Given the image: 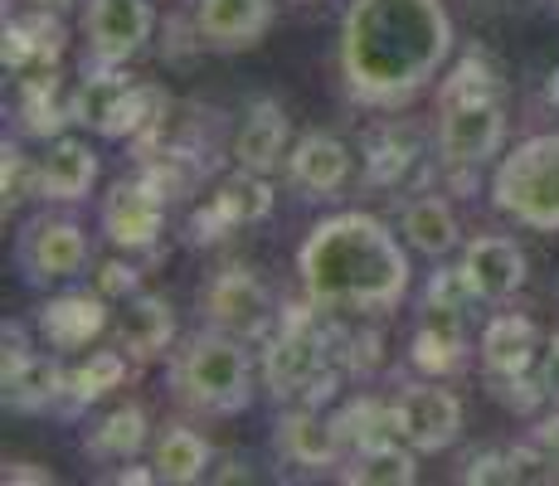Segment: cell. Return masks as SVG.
<instances>
[{"instance_id": "1", "label": "cell", "mask_w": 559, "mask_h": 486, "mask_svg": "<svg viewBox=\"0 0 559 486\" xmlns=\"http://www.w3.org/2000/svg\"><path fill=\"white\" fill-rule=\"evenodd\" d=\"M453 15L443 0H350L341 20V79L365 107H404L443 73Z\"/></svg>"}, {"instance_id": "2", "label": "cell", "mask_w": 559, "mask_h": 486, "mask_svg": "<svg viewBox=\"0 0 559 486\" xmlns=\"http://www.w3.org/2000/svg\"><path fill=\"white\" fill-rule=\"evenodd\" d=\"M307 301L321 311H390L408 292V253L374 214L321 220L297 253Z\"/></svg>"}, {"instance_id": "3", "label": "cell", "mask_w": 559, "mask_h": 486, "mask_svg": "<svg viewBox=\"0 0 559 486\" xmlns=\"http://www.w3.org/2000/svg\"><path fill=\"white\" fill-rule=\"evenodd\" d=\"M170 389L195 414H239L253 399V360L239 336L210 327L176 351Z\"/></svg>"}, {"instance_id": "4", "label": "cell", "mask_w": 559, "mask_h": 486, "mask_svg": "<svg viewBox=\"0 0 559 486\" xmlns=\"http://www.w3.org/2000/svg\"><path fill=\"white\" fill-rule=\"evenodd\" d=\"M491 204L535 234L559 229V132L525 137L491 176Z\"/></svg>"}, {"instance_id": "5", "label": "cell", "mask_w": 559, "mask_h": 486, "mask_svg": "<svg viewBox=\"0 0 559 486\" xmlns=\"http://www.w3.org/2000/svg\"><path fill=\"white\" fill-rule=\"evenodd\" d=\"M438 161L453 170H477L507 146V112L497 93H467V97H438Z\"/></svg>"}, {"instance_id": "6", "label": "cell", "mask_w": 559, "mask_h": 486, "mask_svg": "<svg viewBox=\"0 0 559 486\" xmlns=\"http://www.w3.org/2000/svg\"><path fill=\"white\" fill-rule=\"evenodd\" d=\"M200 307L210 317V327L229 331L239 341H253L273 327V292L263 287V277L253 268H224L210 277V287L200 292Z\"/></svg>"}, {"instance_id": "7", "label": "cell", "mask_w": 559, "mask_h": 486, "mask_svg": "<svg viewBox=\"0 0 559 486\" xmlns=\"http://www.w3.org/2000/svg\"><path fill=\"white\" fill-rule=\"evenodd\" d=\"M326 341L311 327V317H287L283 331L267 345V389L277 399H307L311 384L326 375Z\"/></svg>"}, {"instance_id": "8", "label": "cell", "mask_w": 559, "mask_h": 486, "mask_svg": "<svg viewBox=\"0 0 559 486\" xmlns=\"http://www.w3.org/2000/svg\"><path fill=\"white\" fill-rule=\"evenodd\" d=\"M156 97L146 88H136V83L117 79V73H98V79H88L73 97V122H88L98 127L103 137H132L142 132L146 122H156L152 112Z\"/></svg>"}, {"instance_id": "9", "label": "cell", "mask_w": 559, "mask_h": 486, "mask_svg": "<svg viewBox=\"0 0 559 486\" xmlns=\"http://www.w3.org/2000/svg\"><path fill=\"white\" fill-rule=\"evenodd\" d=\"M15 258L29 283H63L88 268V234L73 220H35L15 244Z\"/></svg>"}, {"instance_id": "10", "label": "cell", "mask_w": 559, "mask_h": 486, "mask_svg": "<svg viewBox=\"0 0 559 486\" xmlns=\"http://www.w3.org/2000/svg\"><path fill=\"white\" fill-rule=\"evenodd\" d=\"M152 0H88V15H83L88 54L103 69H117L132 54H142V45L152 39Z\"/></svg>"}, {"instance_id": "11", "label": "cell", "mask_w": 559, "mask_h": 486, "mask_svg": "<svg viewBox=\"0 0 559 486\" xmlns=\"http://www.w3.org/2000/svg\"><path fill=\"white\" fill-rule=\"evenodd\" d=\"M394 408H400V438L414 452H448L462 438V404L443 384H408Z\"/></svg>"}, {"instance_id": "12", "label": "cell", "mask_w": 559, "mask_h": 486, "mask_svg": "<svg viewBox=\"0 0 559 486\" xmlns=\"http://www.w3.org/2000/svg\"><path fill=\"white\" fill-rule=\"evenodd\" d=\"M457 277L472 292V301H507L525 287V253L507 234H477L462 248Z\"/></svg>"}, {"instance_id": "13", "label": "cell", "mask_w": 559, "mask_h": 486, "mask_svg": "<svg viewBox=\"0 0 559 486\" xmlns=\"http://www.w3.org/2000/svg\"><path fill=\"white\" fill-rule=\"evenodd\" d=\"M160 220H166V194L152 180H122L103 200V234L117 248H152L160 239Z\"/></svg>"}, {"instance_id": "14", "label": "cell", "mask_w": 559, "mask_h": 486, "mask_svg": "<svg viewBox=\"0 0 559 486\" xmlns=\"http://www.w3.org/2000/svg\"><path fill=\"white\" fill-rule=\"evenodd\" d=\"M273 25V0H200L195 29L200 45L214 54H243Z\"/></svg>"}, {"instance_id": "15", "label": "cell", "mask_w": 559, "mask_h": 486, "mask_svg": "<svg viewBox=\"0 0 559 486\" xmlns=\"http://www.w3.org/2000/svg\"><path fill=\"white\" fill-rule=\"evenodd\" d=\"M63 380H69V370H63L53 355L25 351L20 331H15V345L5 336V375H0V384H5V408H15V414H39V408H49L53 399L63 394Z\"/></svg>"}, {"instance_id": "16", "label": "cell", "mask_w": 559, "mask_h": 486, "mask_svg": "<svg viewBox=\"0 0 559 486\" xmlns=\"http://www.w3.org/2000/svg\"><path fill=\"white\" fill-rule=\"evenodd\" d=\"M35 170H39V200L73 204V200H88L93 180H98V156L79 137H53L45 156L35 161Z\"/></svg>"}, {"instance_id": "17", "label": "cell", "mask_w": 559, "mask_h": 486, "mask_svg": "<svg viewBox=\"0 0 559 486\" xmlns=\"http://www.w3.org/2000/svg\"><path fill=\"white\" fill-rule=\"evenodd\" d=\"M350 166H356V161H350V146L331 132H307L302 142L287 151V180L307 194H321V200L346 186Z\"/></svg>"}, {"instance_id": "18", "label": "cell", "mask_w": 559, "mask_h": 486, "mask_svg": "<svg viewBox=\"0 0 559 486\" xmlns=\"http://www.w3.org/2000/svg\"><path fill=\"white\" fill-rule=\"evenodd\" d=\"M481 370L487 375H525L535 360H540V327H535L531 317H521V311H501V317H491L487 327H481Z\"/></svg>"}, {"instance_id": "19", "label": "cell", "mask_w": 559, "mask_h": 486, "mask_svg": "<svg viewBox=\"0 0 559 486\" xmlns=\"http://www.w3.org/2000/svg\"><path fill=\"white\" fill-rule=\"evenodd\" d=\"M341 448H346V438H341L336 418H321L317 404H302L277 418V452L297 467H331Z\"/></svg>"}, {"instance_id": "20", "label": "cell", "mask_w": 559, "mask_h": 486, "mask_svg": "<svg viewBox=\"0 0 559 486\" xmlns=\"http://www.w3.org/2000/svg\"><path fill=\"white\" fill-rule=\"evenodd\" d=\"M117 336H122V351L132 355V360H156V355H166L170 341H176V311H170L166 297L142 292V297H132L122 307Z\"/></svg>"}, {"instance_id": "21", "label": "cell", "mask_w": 559, "mask_h": 486, "mask_svg": "<svg viewBox=\"0 0 559 486\" xmlns=\"http://www.w3.org/2000/svg\"><path fill=\"white\" fill-rule=\"evenodd\" d=\"M103 327H107L103 297L69 292V297H53L49 307H39V336H45L49 351H83Z\"/></svg>"}, {"instance_id": "22", "label": "cell", "mask_w": 559, "mask_h": 486, "mask_svg": "<svg viewBox=\"0 0 559 486\" xmlns=\"http://www.w3.org/2000/svg\"><path fill=\"white\" fill-rule=\"evenodd\" d=\"M273 210V190L263 186V176L253 170H239L229 186H219V194L210 200V210L195 220V239H219V229H234V224H253Z\"/></svg>"}, {"instance_id": "23", "label": "cell", "mask_w": 559, "mask_h": 486, "mask_svg": "<svg viewBox=\"0 0 559 486\" xmlns=\"http://www.w3.org/2000/svg\"><path fill=\"white\" fill-rule=\"evenodd\" d=\"M287 156V117L277 103H253L249 117L239 122V137H234V161L239 170H253V176H267L273 166H283Z\"/></svg>"}, {"instance_id": "24", "label": "cell", "mask_w": 559, "mask_h": 486, "mask_svg": "<svg viewBox=\"0 0 559 486\" xmlns=\"http://www.w3.org/2000/svg\"><path fill=\"white\" fill-rule=\"evenodd\" d=\"M404 244L428 258H443L457 248V214L443 194H418L404 204Z\"/></svg>"}, {"instance_id": "25", "label": "cell", "mask_w": 559, "mask_h": 486, "mask_svg": "<svg viewBox=\"0 0 559 486\" xmlns=\"http://www.w3.org/2000/svg\"><path fill=\"white\" fill-rule=\"evenodd\" d=\"M210 462H214V452H210V442H204L195 428H166V434L156 438L152 467H156L160 482H176V486L200 482L204 472H210Z\"/></svg>"}, {"instance_id": "26", "label": "cell", "mask_w": 559, "mask_h": 486, "mask_svg": "<svg viewBox=\"0 0 559 486\" xmlns=\"http://www.w3.org/2000/svg\"><path fill=\"white\" fill-rule=\"evenodd\" d=\"M83 448H88L93 458H103V462H127V458H136V452L146 448V414H142L136 404L112 408V414H107L103 424L88 434V442H83Z\"/></svg>"}, {"instance_id": "27", "label": "cell", "mask_w": 559, "mask_h": 486, "mask_svg": "<svg viewBox=\"0 0 559 486\" xmlns=\"http://www.w3.org/2000/svg\"><path fill=\"white\" fill-rule=\"evenodd\" d=\"M127 375V351L117 345V351H88V360L73 365L69 380H63V394L73 399V404H93V399H103L107 389H117Z\"/></svg>"}, {"instance_id": "28", "label": "cell", "mask_w": 559, "mask_h": 486, "mask_svg": "<svg viewBox=\"0 0 559 486\" xmlns=\"http://www.w3.org/2000/svg\"><path fill=\"white\" fill-rule=\"evenodd\" d=\"M346 477L365 482V486H408L418 477L414 448H400V442H374V448H360L356 467H350Z\"/></svg>"}, {"instance_id": "29", "label": "cell", "mask_w": 559, "mask_h": 486, "mask_svg": "<svg viewBox=\"0 0 559 486\" xmlns=\"http://www.w3.org/2000/svg\"><path fill=\"white\" fill-rule=\"evenodd\" d=\"M341 438L356 442V448H374V442H400V408L394 404H374V399H360L346 414L336 418Z\"/></svg>"}, {"instance_id": "30", "label": "cell", "mask_w": 559, "mask_h": 486, "mask_svg": "<svg viewBox=\"0 0 559 486\" xmlns=\"http://www.w3.org/2000/svg\"><path fill=\"white\" fill-rule=\"evenodd\" d=\"M59 54V29L45 15L35 20H10L5 25V69H25V63H45Z\"/></svg>"}, {"instance_id": "31", "label": "cell", "mask_w": 559, "mask_h": 486, "mask_svg": "<svg viewBox=\"0 0 559 486\" xmlns=\"http://www.w3.org/2000/svg\"><path fill=\"white\" fill-rule=\"evenodd\" d=\"M0 190H5V214L15 210L25 194H39V170L29 166L10 142H5V180H0Z\"/></svg>"}, {"instance_id": "32", "label": "cell", "mask_w": 559, "mask_h": 486, "mask_svg": "<svg viewBox=\"0 0 559 486\" xmlns=\"http://www.w3.org/2000/svg\"><path fill=\"white\" fill-rule=\"evenodd\" d=\"M535 380H540L545 389V399L559 408V331L550 341H545V351H540V370H535Z\"/></svg>"}, {"instance_id": "33", "label": "cell", "mask_w": 559, "mask_h": 486, "mask_svg": "<svg viewBox=\"0 0 559 486\" xmlns=\"http://www.w3.org/2000/svg\"><path fill=\"white\" fill-rule=\"evenodd\" d=\"M531 442L540 448V458L550 462V472H559V408H555V414H545L540 424H535Z\"/></svg>"}, {"instance_id": "34", "label": "cell", "mask_w": 559, "mask_h": 486, "mask_svg": "<svg viewBox=\"0 0 559 486\" xmlns=\"http://www.w3.org/2000/svg\"><path fill=\"white\" fill-rule=\"evenodd\" d=\"M39 10H63V5H73V0H35Z\"/></svg>"}]
</instances>
